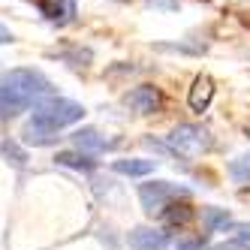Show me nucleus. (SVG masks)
<instances>
[{"label":"nucleus","mask_w":250,"mask_h":250,"mask_svg":"<svg viewBox=\"0 0 250 250\" xmlns=\"http://www.w3.org/2000/svg\"><path fill=\"white\" fill-rule=\"evenodd\" d=\"M51 97V82L33 66H19L0 76V118H15L24 109H37Z\"/></svg>","instance_id":"obj_1"},{"label":"nucleus","mask_w":250,"mask_h":250,"mask_svg":"<svg viewBox=\"0 0 250 250\" xmlns=\"http://www.w3.org/2000/svg\"><path fill=\"white\" fill-rule=\"evenodd\" d=\"M82 118H84V105L76 103V100H61V97L42 100L37 109H33L30 121L24 124L21 139L27 145H51L63 127H73Z\"/></svg>","instance_id":"obj_2"},{"label":"nucleus","mask_w":250,"mask_h":250,"mask_svg":"<svg viewBox=\"0 0 250 250\" xmlns=\"http://www.w3.org/2000/svg\"><path fill=\"white\" fill-rule=\"evenodd\" d=\"M187 196H190L187 187L172 184V181H148L139 187V199H142V208H145L148 217H163L172 202H181Z\"/></svg>","instance_id":"obj_3"},{"label":"nucleus","mask_w":250,"mask_h":250,"mask_svg":"<svg viewBox=\"0 0 250 250\" xmlns=\"http://www.w3.org/2000/svg\"><path fill=\"white\" fill-rule=\"evenodd\" d=\"M169 148L181 157H199L211 148V136L199 124H178L169 133Z\"/></svg>","instance_id":"obj_4"},{"label":"nucleus","mask_w":250,"mask_h":250,"mask_svg":"<svg viewBox=\"0 0 250 250\" xmlns=\"http://www.w3.org/2000/svg\"><path fill=\"white\" fill-rule=\"evenodd\" d=\"M124 105L139 112V115H154V112L163 109V91L154 87V84H139L124 97Z\"/></svg>","instance_id":"obj_5"},{"label":"nucleus","mask_w":250,"mask_h":250,"mask_svg":"<svg viewBox=\"0 0 250 250\" xmlns=\"http://www.w3.org/2000/svg\"><path fill=\"white\" fill-rule=\"evenodd\" d=\"M130 247L133 250H166L169 247V232L163 229H145V226H139L130 232Z\"/></svg>","instance_id":"obj_6"},{"label":"nucleus","mask_w":250,"mask_h":250,"mask_svg":"<svg viewBox=\"0 0 250 250\" xmlns=\"http://www.w3.org/2000/svg\"><path fill=\"white\" fill-rule=\"evenodd\" d=\"M40 12L51 24H69V21H76L79 6H76V0H40Z\"/></svg>","instance_id":"obj_7"},{"label":"nucleus","mask_w":250,"mask_h":250,"mask_svg":"<svg viewBox=\"0 0 250 250\" xmlns=\"http://www.w3.org/2000/svg\"><path fill=\"white\" fill-rule=\"evenodd\" d=\"M73 142H76V148L82 154H100V151H109L115 145V139H105L100 130L94 127H84V130H76L73 133Z\"/></svg>","instance_id":"obj_8"},{"label":"nucleus","mask_w":250,"mask_h":250,"mask_svg":"<svg viewBox=\"0 0 250 250\" xmlns=\"http://www.w3.org/2000/svg\"><path fill=\"white\" fill-rule=\"evenodd\" d=\"M211 100H214V79H211V76H196V79H193V87H190V94H187L190 109L202 115L208 105H211Z\"/></svg>","instance_id":"obj_9"},{"label":"nucleus","mask_w":250,"mask_h":250,"mask_svg":"<svg viewBox=\"0 0 250 250\" xmlns=\"http://www.w3.org/2000/svg\"><path fill=\"white\" fill-rule=\"evenodd\" d=\"M112 169H115L118 175L142 178V175H151V172H154V160H139V157H133V160H115Z\"/></svg>","instance_id":"obj_10"},{"label":"nucleus","mask_w":250,"mask_h":250,"mask_svg":"<svg viewBox=\"0 0 250 250\" xmlns=\"http://www.w3.org/2000/svg\"><path fill=\"white\" fill-rule=\"evenodd\" d=\"M55 160H58L61 166H69V169H82V172H91V169L97 166L94 160L87 157V154H82V151H61Z\"/></svg>","instance_id":"obj_11"},{"label":"nucleus","mask_w":250,"mask_h":250,"mask_svg":"<svg viewBox=\"0 0 250 250\" xmlns=\"http://www.w3.org/2000/svg\"><path fill=\"white\" fill-rule=\"evenodd\" d=\"M163 220L166 223H178V226H184V223H190L193 220V208L187 205V199H181V202H172L169 208H166V214H163Z\"/></svg>","instance_id":"obj_12"},{"label":"nucleus","mask_w":250,"mask_h":250,"mask_svg":"<svg viewBox=\"0 0 250 250\" xmlns=\"http://www.w3.org/2000/svg\"><path fill=\"white\" fill-rule=\"evenodd\" d=\"M229 175L235 178L238 184H247V181H250V154L232 160V163H229Z\"/></svg>","instance_id":"obj_13"},{"label":"nucleus","mask_w":250,"mask_h":250,"mask_svg":"<svg viewBox=\"0 0 250 250\" xmlns=\"http://www.w3.org/2000/svg\"><path fill=\"white\" fill-rule=\"evenodd\" d=\"M205 226H208V232L226 229L229 226V214L223 208H205Z\"/></svg>","instance_id":"obj_14"},{"label":"nucleus","mask_w":250,"mask_h":250,"mask_svg":"<svg viewBox=\"0 0 250 250\" xmlns=\"http://www.w3.org/2000/svg\"><path fill=\"white\" fill-rule=\"evenodd\" d=\"M3 154H6V157H12V163H15V166H24V160H27V157H24V151H19V148L12 145V142H3Z\"/></svg>","instance_id":"obj_15"},{"label":"nucleus","mask_w":250,"mask_h":250,"mask_svg":"<svg viewBox=\"0 0 250 250\" xmlns=\"http://www.w3.org/2000/svg\"><path fill=\"white\" fill-rule=\"evenodd\" d=\"M205 247V238H181L175 244V250H202Z\"/></svg>","instance_id":"obj_16"},{"label":"nucleus","mask_w":250,"mask_h":250,"mask_svg":"<svg viewBox=\"0 0 250 250\" xmlns=\"http://www.w3.org/2000/svg\"><path fill=\"white\" fill-rule=\"evenodd\" d=\"M211 250H250V244H244V241H238V238H229V241L214 244Z\"/></svg>","instance_id":"obj_17"},{"label":"nucleus","mask_w":250,"mask_h":250,"mask_svg":"<svg viewBox=\"0 0 250 250\" xmlns=\"http://www.w3.org/2000/svg\"><path fill=\"white\" fill-rule=\"evenodd\" d=\"M232 229H235V238H238V241L250 244V223H235Z\"/></svg>","instance_id":"obj_18"},{"label":"nucleus","mask_w":250,"mask_h":250,"mask_svg":"<svg viewBox=\"0 0 250 250\" xmlns=\"http://www.w3.org/2000/svg\"><path fill=\"white\" fill-rule=\"evenodd\" d=\"M6 42H12V33H9V27L0 24V45H6Z\"/></svg>","instance_id":"obj_19"},{"label":"nucleus","mask_w":250,"mask_h":250,"mask_svg":"<svg viewBox=\"0 0 250 250\" xmlns=\"http://www.w3.org/2000/svg\"><path fill=\"white\" fill-rule=\"evenodd\" d=\"M247 136H250V124H247Z\"/></svg>","instance_id":"obj_20"},{"label":"nucleus","mask_w":250,"mask_h":250,"mask_svg":"<svg viewBox=\"0 0 250 250\" xmlns=\"http://www.w3.org/2000/svg\"><path fill=\"white\" fill-rule=\"evenodd\" d=\"M118 3H124V0H118Z\"/></svg>","instance_id":"obj_21"}]
</instances>
